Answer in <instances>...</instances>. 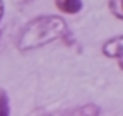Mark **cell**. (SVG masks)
<instances>
[{"mask_svg":"<svg viewBox=\"0 0 123 116\" xmlns=\"http://www.w3.org/2000/svg\"><path fill=\"white\" fill-rule=\"evenodd\" d=\"M70 34L68 24L60 16H38L22 26L17 36V48L21 51H31L43 48L58 39H65Z\"/></svg>","mask_w":123,"mask_h":116,"instance_id":"obj_1","label":"cell"},{"mask_svg":"<svg viewBox=\"0 0 123 116\" xmlns=\"http://www.w3.org/2000/svg\"><path fill=\"white\" fill-rule=\"evenodd\" d=\"M103 55L118 60V67L123 70V34L108 39L103 45Z\"/></svg>","mask_w":123,"mask_h":116,"instance_id":"obj_2","label":"cell"},{"mask_svg":"<svg viewBox=\"0 0 123 116\" xmlns=\"http://www.w3.org/2000/svg\"><path fill=\"white\" fill-rule=\"evenodd\" d=\"M55 5L63 14L74 16V14L82 10V0H55Z\"/></svg>","mask_w":123,"mask_h":116,"instance_id":"obj_3","label":"cell"},{"mask_svg":"<svg viewBox=\"0 0 123 116\" xmlns=\"http://www.w3.org/2000/svg\"><path fill=\"white\" fill-rule=\"evenodd\" d=\"M108 7L116 19L123 21V0H108Z\"/></svg>","mask_w":123,"mask_h":116,"instance_id":"obj_4","label":"cell"},{"mask_svg":"<svg viewBox=\"0 0 123 116\" xmlns=\"http://www.w3.org/2000/svg\"><path fill=\"white\" fill-rule=\"evenodd\" d=\"M10 106H9V96L4 89H0V116H9Z\"/></svg>","mask_w":123,"mask_h":116,"instance_id":"obj_5","label":"cell"},{"mask_svg":"<svg viewBox=\"0 0 123 116\" xmlns=\"http://www.w3.org/2000/svg\"><path fill=\"white\" fill-rule=\"evenodd\" d=\"M4 14H5V5H4V2H2V0H0V21H2Z\"/></svg>","mask_w":123,"mask_h":116,"instance_id":"obj_6","label":"cell"},{"mask_svg":"<svg viewBox=\"0 0 123 116\" xmlns=\"http://www.w3.org/2000/svg\"><path fill=\"white\" fill-rule=\"evenodd\" d=\"M22 2H31V0H22Z\"/></svg>","mask_w":123,"mask_h":116,"instance_id":"obj_7","label":"cell"}]
</instances>
